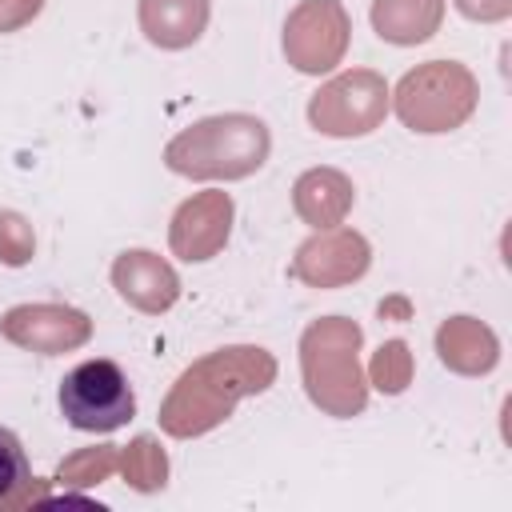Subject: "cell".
<instances>
[{"label":"cell","mask_w":512,"mask_h":512,"mask_svg":"<svg viewBox=\"0 0 512 512\" xmlns=\"http://www.w3.org/2000/svg\"><path fill=\"white\" fill-rule=\"evenodd\" d=\"M112 284L116 292L140 308V312H168L180 296V276L172 272V264L148 248H128L116 256L112 264Z\"/></svg>","instance_id":"8fae6325"},{"label":"cell","mask_w":512,"mask_h":512,"mask_svg":"<svg viewBox=\"0 0 512 512\" xmlns=\"http://www.w3.org/2000/svg\"><path fill=\"white\" fill-rule=\"evenodd\" d=\"M352 200H356L352 180L344 172H336V168H308L292 184V208L312 228H336V224H344Z\"/></svg>","instance_id":"7c38bea8"},{"label":"cell","mask_w":512,"mask_h":512,"mask_svg":"<svg viewBox=\"0 0 512 512\" xmlns=\"http://www.w3.org/2000/svg\"><path fill=\"white\" fill-rule=\"evenodd\" d=\"M120 468H124V480L132 488H140V492H156L168 480V456L152 436H136L120 452Z\"/></svg>","instance_id":"e0dca14e"},{"label":"cell","mask_w":512,"mask_h":512,"mask_svg":"<svg viewBox=\"0 0 512 512\" xmlns=\"http://www.w3.org/2000/svg\"><path fill=\"white\" fill-rule=\"evenodd\" d=\"M360 324L324 316L300 336V372L308 400L328 416H356L368 404V380L360 372Z\"/></svg>","instance_id":"3957f363"},{"label":"cell","mask_w":512,"mask_h":512,"mask_svg":"<svg viewBox=\"0 0 512 512\" xmlns=\"http://www.w3.org/2000/svg\"><path fill=\"white\" fill-rule=\"evenodd\" d=\"M32 248H36L32 224L20 212H0V264H8V268L28 264Z\"/></svg>","instance_id":"ffe728a7"},{"label":"cell","mask_w":512,"mask_h":512,"mask_svg":"<svg viewBox=\"0 0 512 512\" xmlns=\"http://www.w3.org/2000/svg\"><path fill=\"white\" fill-rule=\"evenodd\" d=\"M372 384L380 392H388V396H396V392H404L412 384V352H408L404 340H388V344L376 348V356H372Z\"/></svg>","instance_id":"d6986e66"},{"label":"cell","mask_w":512,"mask_h":512,"mask_svg":"<svg viewBox=\"0 0 512 512\" xmlns=\"http://www.w3.org/2000/svg\"><path fill=\"white\" fill-rule=\"evenodd\" d=\"M272 152L268 124L248 112H224L196 120L168 140L164 164L188 180H240L252 176Z\"/></svg>","instance_id":"7a4b0ae2"},{"label":"cell","mask_w":512,"mask_h":512,"mask_svg":"<svg viewBox=\"0 0 512 512\" xmlns=\"http://www.w3.org/2000/svg\"><path fill=\"white\" fill-rule=\"evenodd\" d=\"M116 468H120V452H116L112 444L84 448V452H76V456H68V460L60 464L56 484H76V488H84V484H100V480H108Z\"/></svg>","instance_id":"ac0fdd59"},{"label":"cell","mask_w":512,"mask_h":512,"mask_svg":"<svg viewBox=\"0 0 512 512\" xmlns=\"http://www.w3.org/2000/svg\"><path fill=\"white\" fill-rule=\"evenodd\" d=\"M436 352L440 360L460 372V376H480V372H492L496 360H500V344L492 336L488 324L472 320V316H452L440 324L436 332Z\"/></svg>","instance_id":"4fadbf2b"},{"label":"cell","mask_w":512,"mask_h":512,"mask_svg":"<svg viewBox=\"0 0 512 512\" xmlns=\"http://www.w3.org/2000/svg\"><path fill=\"white\" fill-rule=\"evenodd\" d=\"M60 412L80 432H116L136 416V396L116 360H84L60 380Z\"/></svg>","instance_id":"5b68a950"},{"label":"cell","mask_w":512,"mask_h":512,"mask_svg":"<svg viewBox=\"0 0 512 512\" xmlns=\"http://www.w3.org/2000/svg\"><path fill=\"white\" fill-rule=\"evenodd\" d=\"M388 112V84L372 68L340 72L308 100V120L324 136H368Z\"/></svg>","instance_id":"8992f818"},{"label":"cell","mask_w":512,"mask_h":512,"mask_svg":"<svg viewBox=\"0 0 512 512\" xmlns=\"http://www.w3.org/2000/svg\"><path fill=\"white\" fill-rule=\"evenodd\" d=\"M372 264V248L360 232L352 228H316V236H308L296 248L292 260V276L304 280L308 288H344L352 280H360Z\"/></svg>","instance_id":"9c48e42d"},{"label":"cell","mask_w":512,"mask_h":512,"mask_svg":"<svg viewBox=\"0 0 512 512\" xmlns=\"http://www.w3.org/2000/svg\"><path fill=\"white\" fill-rule=\"evenodd\" d=\"M40 8H44V0H0V32L24 28Z\"/></svg>","instance_id":"44dd1931"},{"label":"cell","mask_w":512,"mask_h":512,"mask_svg":"<svg viewBox=\"0 0 512 512\" xmlns=\"http://www.w3.org/2000/svg\"><path fill=\"white\" fill-rule=\"evenodd\" d=\"M444 20V0H372V28L388 44H424Z\"/></svg>","instance_id":"9a60e30c"},{"label":"cell","mask_w":512,"mask_h":512,"mask_svg":"<svg viewBox=\"0 0 512 512\" xmlns=\"http://www.w3.org/2000/svg\"><path fill=\"white\" fill-rule=\"evenodd\" d=\"M28 492H32V464H28V452H24L20 436L0 424V508L28 504Z\"/></svg>","instance_id":"2e32d148"},{"label":"cell","mask_w":512,"mask_h":512,"mask_svg":"<svg viewBox=\"0 0 512 512\" xmlns=\"http://www.w3.org/2000/svg\"><path fill=\"white\" fill-rule=\"evenodd\" d=\"M212 16L208 0H140V32L156 48H188L204 36Z\"/></svg>","instance_id":"5bb4252c"},{"label":"cell","mask_w":512,"mask_h":512,"mask_svg":"<svg viewBox=\"0 0 512 512\" xmlns=\"http://www.w3.org/2000/svg\"><path fill=\"white\" fill-rule=\"evenodd\" d=\"M388 96L396 104V116L412 132H452L476 112L480 84L460 60H428L404 72V80Z\"/></svg>","instance_id":"277c9868"},{"label":"cell","mask_w":512,"mask_h":512,"mask_svg":"<svg viewBox=\"0 0 512 512\" xmlns=\"http://www.w3.org/2000/svg\"><path fill=\"white\" fill-rule=\"evenodd\" d=\"M456 8L468 20H504L512 12V0H456Z\"/></svg>","instance_id":"7402d4cb"},{"label":"cell","mask_w":512,"mask_h":512,"mask_svg":"<svg viewBox=\"0 0 512 512\" xmlns=\"http://www.w3.org/2000/svg\"><path fill=\"white\" fill-rule=\"evenodd\" d=\"M272 380H276V360L256 344H232V348L208 352L192 368H184L172 392L164 396L160 428L180 440L200 436L220 420H228L244 396L264 392Z\"/></svg>","instance_id":"6da1fadb"},{"label":"cell","mask_w":512,"mask_h":512,"mask_svg":"<svg viewBox=\"0 0 512 512\" xmlns=\"http://www.w3.org/2000/svg\"><path fill=\"white\" fill-rule=\"evenodd\" d=\"M232 232V196L228 192H196L172 216L168 244L180 260H212Z\"/></svg>","instance_id":"30bf717a"},{"label":"cell","mask_w":512,"mask_h":512,"mask_svg":"<svg viewBox=\"0 0 512 512\" xmlns=\"http://www.w3.org/2000/svg\"><path fill=\"white\" fill-rule=\"evenodd\" d=\"M0 336L16 348L56 356V352H72V348L88 344L92 320H88V312H80L72 304H16L0 316Z\"/></svg>","instance_id":"ba28073f"},{"label":"cell","mask_w":512,"mask_h":512,"mask_svg":"<svg viewBox=\"0 0 512 512\" xmlns=\"http://www.w3.org/2000/svg\"><path fill=\"white\" fill-rule=\"evenodd\" d=\"M348 12L340 0H300L284 20V56L296 72H332L348 52Z\"/></svg>","instance_id":"52a82bcc"}]
</instances>
